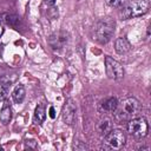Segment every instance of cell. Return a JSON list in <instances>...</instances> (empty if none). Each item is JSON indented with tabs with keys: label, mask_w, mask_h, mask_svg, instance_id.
Returning <instances> with one entry per match:
<instances>
[{
	"label": "cell",
	"mask_w": 151,
	"mask_h": 151,
	"mask_svg": "<svg viewBox=\"0 0 151 151\" xmlns=\"http://www.w3.org/2000/svg\"><path fill=\"white\" fill-rule=\"evenodd\" d=\"M150 8L149 0H131L122 11L120 15L124 20L144 15Z\"/></svg>",
	"instance_id": "obj_3"
},
{
	"label": "cell",
	"mask_w": 151,
	"mask_h": 151,
	"mask_svg": "<svg viewBox=\"0 0 151 151\" xmlns=\"http://www.w3.org/2000/svg\"><path fill=\"white\" fill-rule=\"evenodd\" d=\"M127 131L134 138H138V139L144 138L149 131V125H147L146 119L143 117H138V116L130 119L127 123Z\"/></svg>",
	"instance_id": "obj_5"
},
{
	"label": "cell",
	"mask_w": 151,
	"mask_h": 151,
	"mask_svg": "<svg viewBox=\"0 0 151 151\" xmlns=\"http://www.w3.org/2000/svg\"><path fill=\"white\" fill-rule=\"evenodd\" d=\"M114 50L118 54H125L131 50V45L126 38L120 37L114 41Z\"/></svg>",
	"instance_id": "obj_9"
},
{
	"label": "cell",
	"mask_w": 151,
	"mask_h": 151,
	"mask_svg": "<svg viewBox=\"0 0 151 151\" xmlns=\"http://www.w3.org/2000/svg\"><path fill=\"white\" fill-rule=\"evenodd\" d=\"M12 118V109H11V105L5 101L1 110H0V122L4 124V125H7L9 123Z\"/></svg>",
	"instance_id": "obj_12"
},
{
	"label": "cell",
	"mask_w": 151,
	"mask_h": 151,
	"mask_svg": "<svg viewBox=\"0 0 151 151\" xmlns=\"http://www.w3.org/2000/svg\"><path fill=\"white\" fill-rule=\"evenodd\" d=\"M25 94H26V91H25V87L22 85H17L12 92V98L13 100L17 103V104H20L22 103V100L25 99Z\"/></svg>",
	"instance_id": "obj_13"
},
{
	"label": "cell",
	"mask_w": 151,
	"mask_h": 151,
	"mask_svg": "<svg viewBox=\"0 0 151 151\" xmlns=\"http://www.w3.org/2000/svg\"><path fill=\"white\" fill-rule=\"evenodd\" d=\"M48 114H50L51 118H55V111H54V107H53V106L50 107V113H48Z\"/></svg>",
	"instance_id": "obj_19"
},
{
	"label": "cell",
	"mask_w": 151,
	"mask_h": 151,
	"mask_svg": "<svg viewBox=\"0 0 151 151\" xmlns=\"http://www.w3.org/2000/svg\"><path fill=\"white\" fill-rule=\"evenodd\" d=\"M111 129H112V120L107 116H105L104 118H101L98 122V124H97V130H98V132L100 134H104L105 136Z\"/></svg>",
	"instance_id": "obj_11"
},
{
	"label": "cell",
	"mask_w": 151,
	"mask_h": 151,
	"mask_svg": "<svg viewBox=\"0 0 151 151\" xmlns=\"http://www.w3.org/2000/svg\"><path fill=\"white\" fill-rule=\"evenodd\" d=\"M76 112H77V107L76 104L72 99H68L63 109V119L66 124L72 125L76 120Z\"/></svg>",
	"instance_id": "obj_8"
},
{
	"label": "cell",
	"mask_w": 151,
	"mask_h": 151,
	"mask_svg": "<svg viewBox=\"0 0 151 151\" xmlns=\"http://www.w3.org/2000/svg\"><path fill=\"white\" fill-rule=\"evenodd\" d=\"M114 29H116V21L110 17H105L94 24L92 28V37L99 44H106L111 40Z\"/></svg>",
	"instance_id": "obj_2"
},
{
	"label": "cell",
	"mask_w": 151,
	"mask_h": 151,
	"mask_svg": "<svg viewBox=\"0 0 151 151\" xmlns=\"http://www.w3.org/2000/svg\"><path fill=\"white\" fill-rule=\"evenodd\" d=\"M25 147L27 149H37L38 147V145L35 144V142L34 140H27L26 143H25Z\"/></svg>",
	"instance_id": "obj_18"
},
{
	"label": "cell",
	"mask_w": 151,
	"mask_h": 151,
	"mask_svg": "<svg viewBox=\"0 0 151 151\" xmlns=\"http://www.w3.org/2000/svg\"><path fill=\"white\" fill-rule=\"evenodd\" d=\"M68 33L65 31H58L54 32L53 34L50 35L48 38V44L53 50H59L63 48L67 42H68Z\"/></svg>",
	"instance_id": "obj_7"
},
{
	"label": "cell",
	"mask_w": 151,
	"mask_h": 151,
	"mask_svg": "<svg viewBox=\"0 0 151 151\" xmlns=\"http://www.w3.org/2000/svg\"><path fill=\"white\" fill-rule=\"evenodd\" d=\"M126 1L127 0H106L107 5L110 7H113V8H122V7H124Z\"/></svg>",
	"instance_id": "obj_17"
},
{
	"label": "cell",
	"mask_w": 151,
	"mask_h": 151,
	"mask_svg": "<svg viewBox=\"0 0 151 151\" xmlns=\"http://www.w3.org/2000/svg\"><path fill=\"white\" fill-rule=\"evenodd\" d=\"M105 71L106 76L113 80H120L124 77V68L122 64L111 57L105 58Z\"/></svg>",
	"instance_id": "obj_6"
},
{
	"label": "cell",
	"mask_w": 151,
	"mask_h": 151,
	"mask_svg": "<svg viewBox=\"0 0 151 151\" xmlns=\"http://www.w3.org/2000/svg\"><path fill=\"white\" fill-rule=\"evenodd\" d=\"M8 91H9V83L5 80H0V101L7 98Z\"/></svg>",
	"instance_id": "obj_16"
},
{
	"label": "cell",
	"mask_w": 151,
	"mask_h": 151,
	"mask_svg": "<svg viewBox=\"0 0 151 151\" xmlns=\"http://www.w3.org/2000/svg\"><path fill=\"white\" fill-rule=\"evenodd\" d=\"M117 105H118L117 98L116 97H109V98H106V99H104L101 101L100 109H101V111H104L106 113H112L116 110Z\"/></svg>",
	"instance_id": "obj_10"
},
{
	"label": "cell",
	"mask_w": 151,
	"mask_h": 151,
	"mask_svg": "<svg viewBox=\"0 0 151 151\" xmlns=\"http://www.w3.org/2000/svg\"><path fill=\"white\" fill-rule=\"evenodd\" d=\"M1 20L6 25H9L12 27H17V24L20 22V18L14 14H4V15H1Z\"/></svg>",
	"instance_id": "obj_15"
},
{
	"label": "cell",
	"mask_w": 151,
	"mask_h": 151,
	"mask_svg": "<svg viewBox=\"0 0 151 151\" xmlns=\"http://www.w3.org/2000/svg\"><path fill=\"white\" fill-rule=\"evenodd\" d=\"M46 2L50 4V5H53V4L55 2V0H46Z\"/></svg>",
	"instance_id": "obj_21"
},
{
	"label": "cell",
	"mask_w": 151,
	"mask_h": 151,
	"mask_svg": "<svg viewBox=\"0 0 151 151\" xmlns=\"http://www.w3.org/2000/svg\"><path fill=\"white\" fill-rule=\"evenodd\" d=\"M126 142L125 133L119 129H111L104 137V150H120Z\"/></svg>",
	"instance_id": "obj_4"
},
{
	"label": "cell",
	"mask_w": 151,
	"mask_h": 151,
	"mask_svg": "<svg viewBox=\"0 0 151 151\" xmlns=\"http://www.w3.org/2000/svg\"><path fill=\"white\" fill-rule=\"evenodd\" d=\"M140 111H142V104L139 103V100L134 97H127L123 99L120 103H118L113 113H114V118L118 122H125L139 116Z\"/></svg>",
	"instance_id": "obj_1"
},
{
	"label": "cell",
	"mask_w": 151,
	"mask_h": 151,
	"mask_svg": "<svg viewBox=\"0 0 151 151\" xmlns=\"http://www.w3.org/2000/svg\"><path fill=\"white\" fill-rule=\"evenodd\" d=\"M4 31H5V29H4V27L0 25V38H1V35L4 34Z\"/></svg>",
	"instance_id": "obj_20"
},
{
	"label": "cell",
	"mask_w": 151,
	"mask_h": 151,
	"mask_svg": "<svg viewBox=\"0 0 151 151\" xmlns=\"http://www.w3.org/2000/svg\"><path fill=\"white\" fill-rule=\"evenodd\" d=\"M46 118V109L42 104L38 105L35 107V111H34V117H33V120L35 124H41Z\"/></svg>",
	"instance_id": "obj_14"
}]
</instances>
